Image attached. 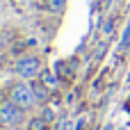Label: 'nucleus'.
<instances>
[{"instance_id": "f257e3e1", "label": "nucleus", "mask_w": 130, "mask_h": 130, "mask_svg": "<svg viewBox=\"0 0 130 130\" xmlns=\"http://www.w3.org/2000/svg\"><path fill=\"white\" fill-rule=\"evenodd\" d=\"M9 101L16 103L18 107H23V110L34 107V103H37L34 87L27 85V82H14V85L9 87Z\"/></svg>"}, {"instance_id": "f03ea898", "label": "nucleus", "mask_w": 130, "mask_h": 130, "mask_svg": "<svg viewBox=\"0 0 130 130\" xmlns=\"http://www.w3.org/2000/svg\"><path fill=\"white\" fill-rule=\"evenodd\" d=\"M14 71H16V75H21V78H34V75H39V71H41V64H39V57H34V55H25V57H21L18 62H16V66H14Z\"/></svg>"}, {"instance_id": "7ed1b4c3", "label": "nucleus", "mask_w": 130, "mask_h": 130, "mask_svg": "<svg viewBox=\"0 0 130 130\" xmlns=\"http://www.w3.org/2000/svg\"><path fill=\"white\" fill-rule=\"evenodd\" d=\"M0 121L5 126H18L23 121V107H18L16 103L7 101L2 107H0Z\"/></svg>"}, {"instance_id": "20e7f679", "label": "nucleus", "mask_w": 130, "mask_h": 130, "mask_svg": "<svg viewBox=\"0 0 130 130\" xmlns=\"http://www.w3.org/2000/svg\"><path fill=\"white\" fill-rule=\"evenodd\" d=\"M130 46V21L128 25H126V30H123V37H121V43H119V50H126Z\"/></svg>"}, {"instance_id": "39448f33", "label": "nucleus", "mask_w": 130, "mask_h": 130, "mask_svg": "<svg viewBox=\"0 0 130 130\" xmlns=\"http://www.w3.org/2000/svg\"><path fill=\"white\" fill-rule=\"evenodd\" d=\"M43 82H46L48 87H55V85H57V80H55V78H53L50 73H46V78H43Z\"/></svg>"}]
</instances>
